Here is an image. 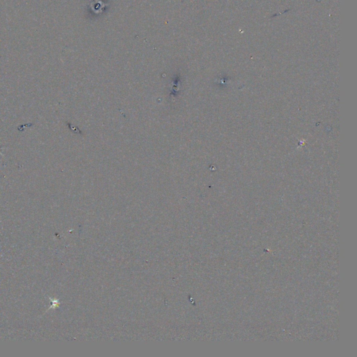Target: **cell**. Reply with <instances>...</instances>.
<instances>
[{"label": "cell", "instance_id": "1", "mask_svg": "<svg viewBox=\"0 0 357 357\" xmlns=\"http://www.w3.org/2000/svg\"><path fill=\"white\" fill-rule=\"evenodd\" d=\"M49 299H50V301H51L52 305L50 306V308H48L47 310H46V312H47L48 310H50L51 309H55V308H57L60 307V300L59 299H52V298L50 297H49Z\"/></svg>", "mask_w": 357, "mask_h": 357}, {"label": "cell", "instance_id": "2", "mask_svg": "<svg viewBox=\"0 0 357 357\" xmlns=\"http://www.w3.org/2000/svg\"><path fill=\"white\" fill-rule=\"evenodd\" d=\"M0 154H1V156H3V154H1V150H0Z\"/></svg>", "mask_w": 357, "mask_h": 357}]
</instances>
